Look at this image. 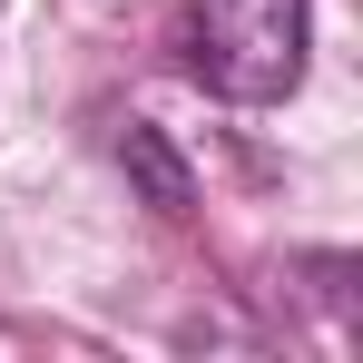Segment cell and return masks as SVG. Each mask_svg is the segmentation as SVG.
I'll use <instances>...</instances> for the list:
<instances>
[{"label": "cell", "instance_id": "6da1fadb", "mask_svg": "<svg viewBox=\"0 0 363 363\" xmlns=\"http://www.w3.org/2000/svg\"><path fill=\"white\" fill-rule=\"evenodd\" d=\"M186 79L275 108L304 89V0H186Z\"/></svg>", "mask_w": 363, "mask_h": 363}, {"label": "cell", "instance_id": "7a4b0ae2", "mask_svg": "<svg viewBox=\"0 0 363 363\" xmlns=\"http://www.w3.org/2000/svg\"><path fill=\"white\" fill-rule=\"evenodd\" d=\"M118 167H128V186L147 196V216H186V206H196V177H186V157L167 147V128L128 118V138H118Z\"/></svg>", "mask_w": 363, "mask_h": 363}]
</instances>
